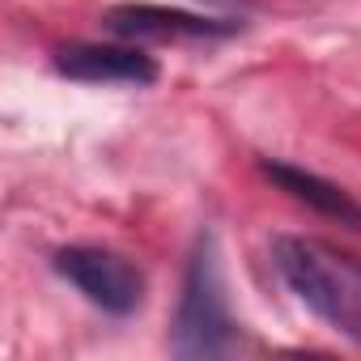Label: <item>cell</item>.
I'll return each mask as SVG.
<instances>
[{
    "instance_id": "6da1fadb",
    "label": "cell",
    "mask_w": 361,
    "mask_h": 361,
    "mask_svg": "<svg viewBox=\"0 0 361 361\" xmlns=\"http://www.w3.org/2000/svg\"><path fill=\"white\" fill-rule=\"evenodd\" d=\"M281 285L331 331L361 344V259L327 238L281 234L268 247Z\"/></svg>"
},
{
    "instance_id": "7a4b0ae2",
    "label": "cell",
    "mask_w": 361,
    "mask_h": 361,
    "mask_svg": "<svg viewBox=\"0 0 361 361\" xmlns=\"http://www.w3.org/2000/svg\"><path fill=\"white\" fill-rule=\"evenodd\" d=\"M234 340H238V323H234V310L226 298L217 238L209 230H200V238L188 255L183 289H178V306H174V323H170V353L183 361H200V357L230 353Z\"/></svg>"
},
{
    "instance_id": "3957f363",
    "label": "cell",
    "mask_w": 361,
    "mask_h": 361,
    "mask_svg": "<svg viewBox=\"0 0 361 361\" xmlns=\"http://www.w3.org/2000/svg\"><path fill=\"white\" fill-rule=\"evenodd\" d=\"M51 268L98 310L123 319V314H136L140 302H145V272L111 251V247H94V243H73V247H60Z\"/></svg>"
},
{
    "instance_id": "277c9868",
    "label": "cell",
    "mask_w": 361,
    "mask_h": 361,
    "mask_svg": "<svg viewBox=\"0 0 361 361\" xmlns=\"http://www.w3.org/2000/svg\"><path fill=\"white\" fill-rule=\"evenodd\" d=\"M106 26L119 39H157V43H188V39H230L243 30V22L234 18H204V13H188V9H166V5H115L106 13Z\"/></svg>"
},
{
    "instance_id": "5b68a950",
    "label": "cell",
    "mask_w": 361,
    "mask_h": 361,
    "mask_svg": "<svg viewBox=\"0 0 361 361\" xmlns=\"http://www.w3.org/2000/svg\"><path fill=\"white\" fill-rule=\"evenodd\" d=\"M56 73L90 85H149L157 60L136 43H68L56 51Z\"/></svg>"
},
{
    "instance_id": "8992f818",
    "label": "cell",
    "mask_w": 361,
    "mask_h": 361,
    "mask_svg": "<svg viewBox=\"0 0 361 361\" xmlns=\"http://www.w3.org/2000/svg\"><path fill=\"white\" fill-rule=\"evenodd\" d=\"M259 170H264V178H272V183H276L289 200H298V204H306V209H314V213H323V217H331V221H340V226L361 230V204H357L340 183H331V178H323V174H314V170H302V166H293V161H272V157H264Z\"/></svg>"
},
{
    "instance_id": "52a82bcc",
    "label": "cell",
    "mask_w": 361,
    "mask_h": 361,
    "mask_svg": "<svg viewBox=\"0 0 361 361\" xmlns=\"http://www.w3.org/2000/svg\"><path fill=\"white\" fill-rule=\"evenodd\" d=\"M204 5H221V9H243L247 0H204Z\"/></svg>"
}]
</instances>
